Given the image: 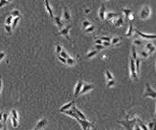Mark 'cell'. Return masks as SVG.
<instances>
[{"label": "cell", "instance_id": "1", "mask_svg": "<svg viewBox=\"0 0 156 130\" xmlns=\"http://www.w3.org/2000/svg\"><path fill=\"white\" fill-rule=\"evenodd\" d=\"M150 14H151V10H150V8H149L148 5L144 6V7L142 8L141 12H140V17H141V19L146 20V19H148V18L150 16Z\"/></svg>", "mask_w": 156, "mask_h": 130}, {"label": "cell", "instance_id": "2", "mask_svg": "<svg viewBox=\"0 0 156 130\" xmlns=\"http://www.w3.org/2000/svg\"><path fill=\"white\" fill-rule=\"evenodd\" d=\"M144 97H150L151 99H156V91H154L149 83H147V88L146 92L144 94Z\"/></svg>", "mask_w": 156, "mask_h": 130}, {"label": "cell", "instance_id": "3", "mask_svg": "<svg viewBox=\"0 0 156 130\" xmlns=\"http://www.w3.org/2000/svg\"><path fill=\"white\" fill-rule=\"evenodd\" d=\"M134 32L139 35V36H141V37H143V38H145V39H155L156 38V34H144V33H142V32H140L139 30H134Z\"/></svg>", "mask_w": 156, "mask_h": 130}, {"label": "cell", "instance_id": "4", "mask_svg": "<svg viewBox=\"0 0 156 130\" xmlns=\"http://www.w3.org/2000/svg\"><path fill=\"white\" fill-rule=\"evenodd\" d=\"M130 72H131V77L134 79H138V75L136 73V68H135V62L134 59L131 57L130 58Z\"/></svg>", "mask_w": 156, "mask_h": 130}, {"label": "cell", "instance_id": "5", "mask_svg": "<svg viewBox=\"0 0 156 130\" xmlns=\"http://www.w3.org/2000/svg\"><path fill=\"white\" fill-rule=\"evenodd\" d=\"M71 26H68L67 28H64L63 30H61L59 33H57L56 35H64L66 38L69 39V35H68V33H69V30H70Z\"/></svg>", "mask_w": 156, "mask_h": 130}, {"label": "cell", "instance_id": "6", "mask_svg": "<svg viewBox=\"0 0 156 130\" xmlns=\"http://www.w3.org/2000/svg\"><path fill=\"white\" fill-rule=\"evenodd\" d=\"M78 122L80 123V125H81V127H82V129L83 130H87L90 126H91V123H88L87 121H82V120L78 119Z\"/></svg>", "mask_w": 156, "mask_h": 130}, {"label": "cell", "instance_id": "7", "mask_svg": "<svg viewBox=\"0 0 156 130\" xmlns=\"http://www.w3.org/2000/svg\"><path fill=\"white\" fill-rule=\"evenodd\" d=\"M81 87H82V80H81V79H79V80L78 81L77 86H76V90H75V94H74V97H75V98H77V97L78 96L79 92L81 91Z\"/></svg>", "mask_w": 156, "mask_h": 130}, {"label": "cell", "instance_id": "8", "mask_svg": "<svg viewBox=\"0 0 156 130\" xmlns=\"http://www.w3.org/2000/svg\"><path fill=\"white\" fill-rule=\"evenodd\" d=\"M72 111H73V112H75V113H76V114L78 115V117L79 118V119H80V120H82V121H86V118H85V116H84V115H83V114H82V113H81V112H80V111L78 110V108H76L75 106H73V108H72Z\"/></svg>", "mask_w": 156, "mask_h": 130}, {"label": "cell", "instance_id": "9", "mask_svg": "<svg viewBox=\"0 0 156 130\" xmlns=\"http://www.w3.org/2000/svg\"><path fill=\"white\" fill-rule=\"evenodd\" d=\"M47 123V121H46V119H42V120H40L39 122H38V123L36 124V126H35V130H39L40 128H42L45 124Z\"/></svg>", "mask_w": 156, "mask_h": 130}, {"label": "cell", "instance_id": "10", "mask_svg": "<svg viewBox=\"0 0 156 130\" xmlns=\"http://www.w3.org/2000/svg\"><path fill=\"white\" fill-rule=\"evenodd\" d=\"M94 88V85H88V84H85L84 86H83V88L81 89V91L79 92V94H84V93H86L87 91H90L91 89H93Z\"/></svg>", "mask_w": 156, "mask_h": 130}, {"label": "cell", "instance_id": "11", "mask_svg": "<svg viewBox=\"0 0 156 130\" xmlns=\"http://www.w3.org/2000/svg\"><path fill=\"white\" fill-rule=\"evenodd\" d=\"M146 49H147V52L148 53H153L155 51V47H154V45L151 44V43H148V44L146 45Z\"/></svg>", "mask_w": 156, "mask_h": 130}, {"label": "cell", "instance_id": "12", "mask_svg": "<svg viewBox=\"0 0 156 130\" xmlns=\"http://www.w3.org/2000/svg\"><path fill=\"white\" fill-rule=\"evenodd\" d=\"M134 62H135V68H136V73H137V75H139V73H140V62H141V59L140 58H136L135 60H134Z\"/></svg>", "mask_w": 156, "mask_h": 130}, {"label": "cell", "instance_id": "13", "mask_svg": "<svg viewBox=\"0 0 156 130\" xmlns=\"http://www.w3.org/2000/svg\"><path fill=\"white\" fill-rule=\"evenodd\" d=\"M104 12H105V6H104V4H103V5L101 6L100 13H99L100 17H101V19H102V20H104V18H105V16H104Z\"/></svg>", "mask_w": 156, "mask_h": 130}, {"label": "cell", "instance_id": "14", "mask_svg": "<svg viewBox=\"0 0 156 130\" xmlns=\"http://www.w3.org/2000/svg\"><path fill=\"white\" fill-rule=\"evenodd\" d=\"M123 23H124V18H123V16L121 15V16H119L118 17V19L115 21V23H114V25L116 27H120L123 25Z\"/></svg>", "mask_w": 156, "mask_h": 130}, {"label": "cell", "instance_id": "15", "mask_svg": "<svg viewBox=\"0 0 156 130\" xmlns=\"http://www.w3.org/2000/svg\"><path fill=\"white\" fill-rule=\"evenodd\" d=\"M74 103H75V102H70V103H68L67 104H64V105L59 109V111H60V112H64V111H66V109H68L70 106H72V105L74 104Z\"/></svg>", "mask_w": 156, "mask_h": 130}, {"label": "cell", "instance_id": "16", "mask_svg": "<svg viewBox=\"0 0 156 130\" xmlns=\"http://www.w3.org/2000/svg\"><path fill=\"white\" fill-rule=\"evenodd\" d=\"M63 113H64V114H66V115H69V116H71V117H73V118H75L77 121L79 119V118L78 117V115H77L76 113H74L73 111H67V110H66V111H64Z\"/></svg>", "mask_w": 156, "mask_h": 130}, {"label": "cell", "instance_id": "17", "mask_svg": "<svg viewBox=\"0 0 156 130\" xmlns=\"http://www.w3.org/2000/svg\"><path fill=\"white\" fill-rule=\"evenodd\" d=\"M45 5H46V9H47V11H48V13H49V14H50V16L53 17V12H52V9H51V7H50V5H49V2L46 0L45 2Z\"/></svg>", "mask_w": 156, "mask_h": 130}, {"label": "cell", "instance_id": "18", "mask_svg": "<svg viewBox=\"0 0 156 130\" xmlns=\"http://www.w3.org/2000/svg\"><path fill=\"white\" fill-rule=\"evenodd\" d=\"M133 26H132V23H129V27H128V33L126 34V36H130L133 33Z\"/></svg>", "mask_w": 156, "mask_h": 130}, {"label": "cell", "instance_id": "19", "mask_svg": "<svg viewBox=\"0 0 156 130\" xmlns=\"http://www.w3.org/2000/svg\"><path fill=\"white\" fill-rule=\"evenodd\" d=\"M123 13L125 14V15H126L127 18H128L130 15H131V10H129V9H124L123 10Z\"/></svg>", "mask_w": 156, "mask_h": 130}, {"label": "cell", "instance_id": "20", "mask_svg": "<svg viewBox=\"0 0 156 130\" xmlns=\"http://www.w3.org/2000/svg\"><path fill=\"white\" fill-rule=\"evenodd\" d=\"M118 15H119L118 14L109 13V14H107V15H106V18H107V19H110V18H114V17H116V16H118Z\"/></svg>", "mask_w": 156, "mask_h": 130}, {"label": "cell", "instance_id": "21", "mask_svg": "<svg viewBox=\"0 0 156 130\" xmlns=\"http://www.w3.org/2000/svg\"><path fill=\"white\" fill-rule=\"evenodd\" d=\"M132 58L133 59H136L137 58V53H136L135 46H132Z\"/></svg>", "mask_w": 156, "mask_h": 130}, {"label": "cell", "instance_id": "22", "mask_svg": "<svg viewBox=\"0 0 156 130\" xmlns=\"http://www.w3.org/2000/svg\"><path fill=\"white\" fill-rule=\"evenodd\" d=\"M139 127H140L142 130H149V128H148V127H147V126H146V125L141 122V121H139Z\"/></svg>", "mask_w": 156, "mask_h": 130}, {"label": "cell", "instance_id": "23", "mask_svg": "<svg viewBox=\"0 0 156 130\" xmlns=\"http://www.w3.org/2000/svg\"><path fill=\"white\" fill-rule=\"evenodd\" d=\"M55 20H56V23H57V25L59 27L62 26V23H61V21H60V18H59V16H57V17H55Z\"/></svg>", "mask_w": 156, "mask_h": 130}, {"label": "cell", "instance_id": "24", "mask_svg": "<svg viewBox=\"0 0 156 130\" xmlns=\"http://www.w3.org/2000/svg\"><path fill=\"white\" fill-rule=\"evenodd\" d=\"M63 16H64V18L67 19V20L70 19V14H69V13H68V11H67L66 9L64 10V14H63Z\"/></svg>", "mask_w": 156, "mask_h": 130}, {"label": "cell", "instance_id": "25", "mask_svg": "<svg viewBox=\"0 0 156 130\" xmlns=\"http://www.w3.org/2000/svg\"><path fill=\"white\" fill-rule=\"evenodd\" d=\"M18 20H19V17H15V18H14V20L13 23H12V29H14V28H15Z\"/></svg>", "mask_w": 156, "mask_h": 130}, {"label": "cell", "instance_id": "26", "mask_svg": "<svg viewBox=\"0 0 156 130\" xmlns=\"http://www.w3.org/2000/svg\"><path fill=\"white\" fill-rule=\"evenodd\" d=\"M97 53H98V51H96V50H95V51H92V52L89 53V54H88V55H86V57H87V58H89V57H92V56L96 55H97Z\"/></svg>", "mask_w": 156, "mask_h": 130}, {"label": "cell", "instance_id": "27", "mask_svg": "<svg viewBox=\"0 0 156 130\" xmlns=\"http://www.w3.org/2000/svg\"><path fill=\"white\" fill-rule=\"evenodd\" d=\"M12 22H13V16L11 15V16H9L8 18H7V20H6V25H11L12 24Z\"/></svg>", "mask_w": 156, "mask_h": 130}, {"label": "cell", "instance_id": "28", "mask_svg": "<svg viewBox=\"0 0 156 130\" xmlns=\"http://www.w3.org/2000/svg\"><path fill=\"white\" fill-rule=\"evenodd\" d=\"M12 114H13V118H14V119H18V115H17V112H16V110L15 109H13L12 110Z\"/></svg>", "mask_w": 156, "mask_h": 130}, {"label": "cell", "instance_id": "29", "mask_svg": "<svg viewBox=\"0 0 156 130\" xmlns=\"http://www.w3.org/2000/svg\"><path fill=\"white\" fill-rule=\"evenodd\" d=\"M58 55H59V56H61V57H63V58H65V59H68V58H69L68 55H67L65 52H61Z\"/></svg>", "mask_w": 156, "mask_h": 130}, {"label": "cell", "instance_id": "30", "mask_svg": "<svg viewBox=\"0 0 156 130\" xmlns=\"http://www.w3.org/2000/svg\"><path fill=\"white\" fill-rule=\"evenodd\" d=\"M120 41V38L119 37H114L113 39H112V41H111V45H115L116 43H118Z\"/></svg>", "mask_w": 156, "mask_h": 130}, {"label": "cell", "instance_id": "31", "mask_svg": "<svg viewBox=\"0 0 156 130\" xmlns=\"http://www.w3.org/2000/svg\"><path fill=\"white\" fill-rule=\"evenodd\" d=\"M66 63L67 64H69V65H73V64H75V60L73 59V58H68L67 60H66Z\"/></svg>", "mask_w": 156, "mask_h": 130}, {"label": "cell", "instance_id": "32", "mask_svg": "<svg viewBox=\"0 0 156 130\" xmlns=\"http://www.w3.org/2000/svg\"><path fill=\"white\" fill-rule=\"evenodd\" d=\"M12 123H13V126H14V127H17L18 123H17V120H16V119L12 118Z\"/></svg>", "mask_w": 156, "mask_h": 130}, {"label": "cell", "instance_id": "33", "mask_svg": "<svg viewBox=\"0 0 156 130\" xmlns=\"http://www.w3.org/2000/svg\"><path fill=\"white\" fill-rule=\"evenodd\" d=\"M105 75H106V78H108L109 80L113 79V77H112V75H111V73H110L109 71H106V72H105Z\"/></svg>", "mask_w": 156, "mask_h": 130}, {"label": "cell", "instance_id": "34", "mask_svg": "<svg viewBox=\"0 0 156 130\" xmlns=\"http://www.w3.org/2000/svg\"><path fill=\"white\" fill-rule=\"evenodd\" d=\"M141 55H142V57L147 58V57L149 56V53L147 52V51H142V52H141Z\"/></svg>", "mask_w": 156, "mask_h": 130}, {"label": "cell", "instance_id": "35", "mask_svg": "<svg viewBox=\"0 0 156 130\" xmlns=\"http://www.w3.org/2000/svg\"><path fill=\"white\" fill-rule=\"evenodd\" d=\"M12 16H13V17H14V16L19 17V12H18V11H14V12L12 13Z\"/></svg>", "mask_w": 156, "mask_h": 130}, {"label": "cell", "instance_id": "36", "mask_svg": "<svg viewBox=\"0 0 156 130\" xmlns=\"http://www.w3.org/2000/svg\"><path fill=\"white\" fill-rule=\"evenodd\" d=\"M94 30H95V27H94V26H90L89 28H87V29L85 30V32H86V33H89V32H93Z\"/></svg>", "mask_w": 156, "mask_h": 130}, {"label": "cell", "instance_id": "37", "mask_svg": "<svg viewBox=\"0 0 156 130\" xmlns=\"http://www.w3.org/2000/svg\"><path fill=\"white\" fill-rule=\"evenodd\" d=\"M5 29H6V31L9 33V34H11L12 33V27L9 26V25H5Z\"/></svg>", "mask_w": 156, "mask_h": 130}, {"label": "cell", "instance_id": "38", "mask_svg": "<svg viewBox=\"0 0 156 130\" xmlns=\"http://www.w3.org/2000/svg\"><path fill=\"white\" fill-rule=\"evenodd\" d=\"M115 84V81H114V79H111V80H109L108 81V83H107V86L108 87H110V86H112V85H114Z\"/></svg>", "mask_w": 156, "mask_h": 130}, {"label": "cell", "instance_id": "39", "mask_svg": "<svg viewBox=\"0 0 156 130\" xmlns=\"http://www.w3.org/2000/svg\"><path fill=\"white\" fill-rule=\"evenodd\" d=\"M9 3V1H5V0H0V8L3 6V5H6V4H8Z\"/></svg>", "mask_w": 156, "mask_h": 130}, {"label": "cell", "instance_id": "40", "mask_svg": "<svg viewBox=\"0 0 156 130\" xmlns=\"http://www.w3.org/2000/svg\"><path fill=\"white\" fill-rule=\"evenodd\" d=\"M134 44H135V45H141V44H142V41H141L140 39H135V40H134Z\"/></svg>", "mask_w": 156, "mask_h": 130}, {"label": "cell", "instance_id": "41", "mask_svg": "<svg viewBox=\"0 0 156 130\" xmlns=\"http://www.w3.org/2000/svg\"><path fill=\"white\" fill-rule=\"evenodd\" d=\"M87 26H90V22H88V21H84V22L82 23V27H83V28H86Z\"/></svg>", "mask_w": 156, "mask_h": 130}, {"label": "cell", "instance_id": "42", "mask_svg": "<svg viewBox=\"0 0 156 130\" xmlns=\"http://www.w3.org/2000/svg\"><path fill=\"white\" fill-rule=\"evenodd\" d=\"M57 57H58V59L61 61V62H63V63H66V59L65 58H63V57H61V56H59L58 55H57Z\"/></svg>", "mask_w": 156, "mask_h": 130}, {"label": "cell", "instance_id": "43", "mask_svg": "<svg viewBox=\"0 0 156 130\" xmlns=\"http://www.w3.org/2000/svg\"><path fill=\"white\" fill-rule=\"evenodd\" d=\"M153 125H154V123H153V122L149 123V130H152V128H153Z\"/></svg>", "mask_w": 156, "mask_h": 130}, {"label": "cell", "instance_id": "44", "mask_svg": "<svg viewBox=\"0 0 156 130\" xmlns=\"http://www.w3.org/2000/svg\"><path fill=\"white\" fill-rule=\"evenodd\" d=\"M57 55H59V54L61 53V47H60L59 45L57 46Z\"/></svg>", "mask_w": 156, "mask_h": 130}, {"label": "cell", "instance_id": "45", "mask_svg": "<svg viewBox=\"0 0 156 130\" xmlns=\"http://www.w3.org/2000/svg\"><path fill=\"white\" fill-rule=\"evenodd\" d=\"M104 47L103 45H97L96 46V51H98V50H102V49H104Z\"/></svg>", "mask_w": 156, "mask_h": 130}, {"label": "cell", "instance_id": "46", "mask_svg": "<svg viewBox=\"0 0 156 130\" xmlns=\"http://www.w3.org/2000/svg\"><path fill=\"white\" fill-rule=\"evenodd\" d=\"M95 43H96V44H98V45H102V43H103V42H102V40H101V39H98V40H96V41H95Z\"/></svg>", "mask_w": 156, "mask_h": 130}, {"label": "cell", "instance_id": "47", "mask_svg": "<svg viewBox=\"0 0 156 130\" xmlns=\"http://www.w3.org/2000/svg\"><path fill=\"white\" fill-rule=\"evenodd\" d=\"M102 45H103L104 47H105V46H109V45H111V44H110L109 42H103V43H102Z\"/></svg>", "mask_w": 156, "mask_h": 130}, {"label": "cell", "instance_id": "48", "mask_svg": "<svg viewBox=\"0 0 156 130\" xmlns=\"http://www.w3.org/2000/svg\"><path fill=\"white\" fill-rule=\"evenodd\" d=\"M3 120V112H0V122H2Z\"/></svg>", "mask_w": 156, "mask_h": 130}, {"label": "cell", "instance_id": "49", "mask_svg": "<svg viewBox=\"0 0 156 130\" xmlns=\"http://www.w3.org/2000/svg\"><path fill=\"white\" fill-rule=\"evenodd\" d=\"M2 130H7V124H3V128Z\"/></svg>", "mask_w": 156, "mask_h": 130}, {"label": "cell", "instance_id": "50", "mask_svg": "<svg viewBox=\"0 0 156 130\" xmlns=\"http://www.w3.org/2000/svg\"><path fill=\"white\" fill-rule=\"evenodd\" d=\"M1 87H2V78L0 77V92H1Z\"/></svg>", "mask_w": 156, "mask_h": 130}, {"label": "cell", "instance_id": "51", "mask_svg": "<svg viewBox=\"0 0 156 130\" xmlns=\"http://www.w3.org/2000/svg\"><path fill=\"white\" fill-rule=\"evenodd\" d=\"M135 130H142V129L139 127V125H137V124H136V126H135Z\"/></svg>", "mask_w": 156, "mask_h": 130}, {"label": "cell", "instance_id": "52", "mask_svg": "<svg viewBox=\"0 0 156 130\" xmlns=\"http://www.w3.org/2000/svg\"><path fill=\"white\" fill-rule=\"evenodd\" d=\"M152 130H156V122H154V125H153V128Z\"/></svg>", "mask_w": 156, "mask_h": 130}, {"label": "cell", "instance_id": "53", "mask_svg": "<svg viewBox=\"0 0 156 130\" xmlns=\"http://www.w3.org/2000/svg\"><path fill=\"white\" fill-rule=\"evenodd\" d=\"M3 128V123H2V122H0V129H2Z\"/></svg>", "mask_w": 156, "mask_h": 130}, {"label": "cell", "instance_id": "54", "mask_svg": "<svg viewBox=\"0 0 156 130\" xmlns=\"http://www.w3.org/2000/svg\"><path fill=\"white\" fill-rule=\"evenodd\" d=\"M155 119H156V112H155Z\"/></svg>", "mask_w": 156, "mask_h": 130}, {"label": "cell", "instance_id": "55", "mask_svg": "<svg viewBox=\"0 0 156 130\" xmlns=\"http://www.w3.org/2000/svg\"><path fill=\"white\" fill-rule=\"evenodd\" d=\"M87 130H90V128H88V129H87Z\"/></svg>", "mask_w": 156, "mask_h": 130}]
</instances>
